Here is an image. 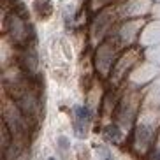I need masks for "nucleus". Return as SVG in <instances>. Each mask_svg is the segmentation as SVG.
Masks as SVG:
<instances>
[{"mask_svg": "<svg viewBox=\"0 0 160 160\" xmlns=\"http://www.w3.org/2000/svg\"><path fill=\"white\" fill-rule=\"evenodd\" d=\"M5 32L11 33V37L16 44H23V46H28L30 41V27H28V19L25 16L18 14L12 11V14H9L5 18Z\"/></svg>", "mask_w": 160, "mask_h": 160, "instance_id": "obj_1", "label": "nucleus"}, {"mask_svg": "<svg viewBox=\"0 0 160 160\" xmlns=\"http://www.w3.org/2000/svg\"><path fill=\"white\" fill-rule=\"evenodd\" d=\"M92 122V113L86 106H78L74 109V130L78 137H86L88 127Z\"/></svg>", "mask_w": 160, "mask_h": 160, "instance_id": "obj_2", "label": "nucleus"}, {"mask_svg": "<svg viewBox=\"0 0 160 160\" xmlns=\"http://www.w3.org/2000/svg\"><path fill=\"white\" fill-rule=\"evenodd\" d=\"M104 137L108 139L109 142H113V144H118V142H122L123 139V132L120 130L118 125H108V127L104 128Z\"/></svg>", "mask_w": 160, "mask_h": 160, "instance_id": "obj_3", "label": "nucleus"}, {"mask_svg": "<svg viewBox=\"0 0 160 160\" xmlns=\"http://www.w3.org/2000/svg\"><path fill=\"white\" fill-rule=\"evenodd\" d=\"M48 160H57V158H48Z\"/></svg>", "mask_w": 160, "mask_h": 160, "instance_id": "obj_4", "label": "nucleus"}]
</instances>
